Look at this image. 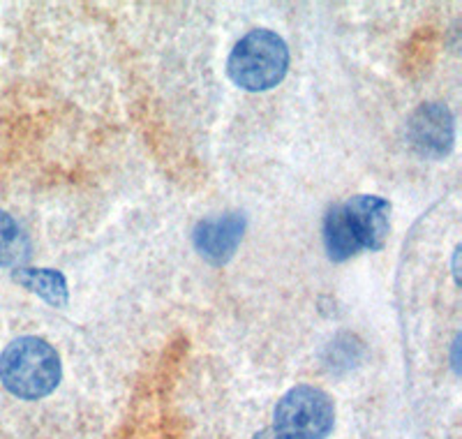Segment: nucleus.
Segmentation results:
<instances>
[{"label":"nucleus","mask_w":462,"mask_h":439,"mask_svg":"<svg viewBox=\"0 0 462 439\" xmlns=\"http://www.w3.org/2000/svg\"><path fill=\"white\" fill-rule=\"evenodd\" d=\"M63 379L58 351L42 338L22 335L0 354V384L16 400H44Z\"/></svg>","instance_id":"obj_1"},{"label":"nucleus","mask_w":462,"mask_h":439,"mask_svg":"<svg viewBox=\"0 0 462 439\" xmlns=\"http://www.w3.org/2000/svg\"><path fill=\"white\" fill-rule=\"evenodd\" d=\"M287 70V42L278 33L268 31V28H257L241 37L226 61V72H229L231 81L250 93L275 89L284 79Z\"/></svg>","instance_id":"obj_2"},{"label":"nucleus","mask_w":462,"mask_h":439,"mask_svg":"<svg viewBox=\"0 0 462 439\" xmlns=\"http://www.w3.org/2000/svg\"><path fill=\"white\" fill-rule=\"evenodd\" d=\"M271 425L282 439H326L336 425L333 397L312 384L291 387L275 405Z\"/></svg>","instance_id":"obj_3"},{"label":"nucleus","mask_w":462,"mask_h":439,"mask_svg":"<svg viewBox=\"0 0 462 439\" xmlns=\"http://www.w3.org/2000/svg\"><path fill=\"white\" fill-rule=\"evenodd\" d=\"M410 144L426 157L447 155L453 146V116L439 102L420 105L407 123Z\"/></svg>","instance_id":"obj_4"},{"label":"nucleus","mask_w":462,"mask_h":439,"mask_svg":"<svg viewBox=\"0 0 462 439\" xmlns=\"http://www.w3.org/2000/svg\"><path fill=\"white\" fill-rule=\"evenodd\" d=\"M361 250H382L391 231V204L374 194H358L342 204Z\"/></svg>","instance_id":"obj_5"},{"label":"nucleus","mask_w":462,"mask_h":439,"mask_svg":"<svg viewBox=\"0 0 462 439\" xmlns=\"http://www.w3.org/2000/svg\"><path fill=\"white\" fill-rule=\"evenodd\" d=\"M245 231V218L241 213H225L201 220L195 227L192 241L197 252L210 264H226L236 255Z\"/></svg>","instance_id":"obj_6"},{"label":"nucleus","mask_w":462,"mask_h":439,"mask_svg":"<svg viewBox=\"0 0 462 439\" xmlns=\"http://www.w3.org/2000/svg\"><path fill=\"white\" fill-rule=\"evenodd\" d=\"M12 277H14V283L31 289L32 294H37L53 308L68 305V280H65L63 273L51 271V268H16Z\"/></svg>","instance_id":"obj_7"},{"label":"nucleus","mask_w":462,"mask_h":439,"mask_svg":"<svg viewBox=\"0 0 462 439\" xmlns=\"http://www.w3.org/2000/svg\"><path fill=\"white\" fill-rule=\"evenodd\" d=\"M324 246L333 262H346L349 257L361 250L352 227L346 222V215L342 204L328 209L324 218Z\"/></svg>","instance_id":"obj_8"},{"label":"nucleus","mask_w":462,"mask_h":439,"mask_svg":"<svg viewBox=\"0 0 462 439\" xmlns=\"http://www.w3.org/2000/svg\"><path fill=\"white\" fill-rule=\"evenodd\" d=\"M31 257V243L12 215L0 210V266H19Z\"/></svg>","instance_id":"obj_9"},{"label":"nucleus","mask_w":462,"mask_h":439,"mask_svg":"<svg viewBox=\"0 0 462 439\" xmlns=\"http://www.w3.org/2000/svg\"><path fill=\"white\" fill-rule=\"evenodd\" d=\"M250 439H282V437H280V434L275 433L273 425L268 424V425H263V428L259 430V433H254Z\"/></svg>","instance_id":"obj_10"},{"label":"nucleus","mask_w":462,"mask_h":439,"mask_svg":"<svg viewBox=\"0 0 462 439\" xmlns=\"http://www.w3.org/2000/svg\"><path fill=\"white\" fill-rule=\"evenodd\" d=\"M457 350H460V335L456 338V342H453V368H460V359H457Z\"/></svg>","instance_id":"obj_11"},{"label":"nucleus","mask_w":462,"mask_h":439,"mask_svg":"<svg viewBox=\"0 0 462 439\" xmlns=\"http://www.w3.org/2000/svg\"><path fill=\"white\" fill-rule=\"evenodd\" d=\"M457 257H460V248H456V252H453V276H456V283L460 280V271H457Z\"/></svg>","instance_id":"obj_12"}]
</instances>
